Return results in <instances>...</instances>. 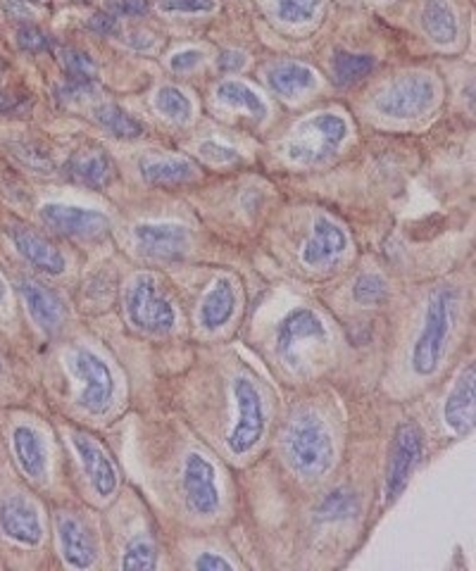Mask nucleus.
<instances>
[{"instance_id":"1","label":"nucleus","mask_w":476,"mask_h":571,"mask_svg":"<svg viewBox=\"0 0 476 571\" xmlns=\"http://www.w3.org/2000/svg\"><path fill=\"white\" fill-rule=\"evenodd\" d=\"M283 455L300 478H322L333 464V441L317 414L303 410L283 431Z\"/></svg>"},{"instance_id":"2","label":"nucleus","mask_w":476,"mask_h":571,"mask_svg":"<svg viewBox=\"0 0 476 571\" xmlns=\"http://www.w3.org/2000/svg\"><path fill=\"white\" fill-rule=\"evenodd\" d=\"M455 312H457V290L453 286H439L426 303L424 324L412 350V369L417 376H431L439 369L453 331Z\"/></svg>"},{"instance_id":"3","label":"nucleus","mask_w":476,"mask_h":571,"mask_svg":"<svg viewBox=\"0 0 476 571\" xmlns=\"http://www.w3.org/2000/svg\"><path fill=\"white\" fill-rule=\"evenodd\" d=\"M348 138V122L333 112H319L298 124L286 141V158L298 165H319L339 152Z\"/></svg>"},{"instance_id":"4","label":"nucleus","mask_w":476,"mask_h":571,"mask_svg":"<svg viewBox=\"0 0 476 571\" xmlns=\"http://www.w3.org/2000/svg\"><path fill=\"white\" fill-rule=\"evenodd\" d=\"M127 317L138 331L165 336L176 326V312L172 303L158 293V279L148 272L136 274L127 286L124 296Z\"/></svg>"},{"instance_id":"5","label":"nucleus","mask_w":476,"mask_h":571,"mask_svg":"<svg viewBox=\"0 0 476 571\" xmlns=\"http://www.w3.org/2000/svg\"><path fill=\"white\" fill-rule=\"evenodd\" d=\"M234 405H236V420L229 431L226 445H229L231 455L241 457L260 443L265 436V427H267L265 400L250 376L234 379Z\"/></svg>"},{"instance_id":"6","label":"nucleus","mask_w":476,"mask_h":571,"mask_svg":"<svg viewBox=\"0 0 476 571\" xmlns=\"http://www.w3.org/2000/svg\"><path fill=\"white\" fill-rule=\"evenodd\" d=\"M70 369L79 379V407H84L91 414L108 412V407L115 400V379L105 362L88 347L77 346L72 353L67 355Z\"/></svg>"},{"instance_id":"7","label":"nucleus","mask_w":476,"mask_h":571,"mask_svg":"<svg viewBox=\"0 0 476 571\" xmlns=\"http://www.w3.org/2000/svg\"><path fill=\"white\" fill-rule=\"evenodd\" d=\"M436 101V84L426 74H405L376 95V110L393 119L424 115Z\"/></svg>"},{"instance_id":"8","label":"nucleus","mask_w":476,"mask_h":571,"mask_svg":"<svg viewBox=\"0 0 476 571\" xmlns=\"http://www.w3.org/2000/svg\"><path fill=\"white\" fill-rule=\"evenodd\" d=\"M181 485L186 498L188 512L195 517H212L219 510V485H217V471L208 457L201 453H188L184 471H181Z\"/></svg>"},{"instance_id":"9","label":"nucleus","mask_w":476,"mask_h":571,"mask_svg":"<svg viewBox=\"0 0 476 571\" xmlns=\"http://www.w3.org/2000/svg\"><path fill=\"white\" fill-rule=\"evenodd\" d=\"M326 326L324 322L308 307H298L283 319L276 336V350L289 364L300 362L305 350L326 343Z\"/></svg>"},{"instance_id":"10","label":"nucleus","mask_w":476,"mask_h":571,"mask_svg":"<svg viewBox=\"0 0 476 571\" xmlns=\"http://www.w3.org/2000/svg\"><path fill=\"white\" fill-rule=\"evenodd\" d=\"M422 450H424V436L417 424H412V421L400 424L393 445H390L389 474H386V500L389 502H393L405 491L412 471L422 460Z\"/></svg>"},{"instance_id":"11","label":"nucleus","mask_w":476,"mask_h":571,"mask_svg":"<svg viewBox=\"0 0 476 571\" xmlns=\"http://www.w3.org/2000/svg\"><path fill=\"white\" fill-rule=\"evenodd\" d=\"M41 222L70 239H101L110 232V219L98 210H81L72 205L48 203L41 208Z\"/></svg>"},{"instance_id":"12","label":"nucleus","mask_w":476,"mask_h":571,"mask_svg":"<svg viewBox=\"0 0 476 571\" xmlns=\"http://www.w3.org/2000/svg\"><path fill=\"white\" fill-rule=\"evenodd\" d=\"M134 243L138 253L152 260H179L191 248V233L181 224H138Z\"/></svg>"},{"instance_id":"13","label":"nucleus","mask_w":476,"mask_h":571,"mask_svg":"<svg viewBox=\"0 0 476 571\" xmlns=\"http://www.w3.org/2000/svg\"><path fill=\"white\" fill-rule=\"evenodd\" d=\"M0 531L29 548L44 541V524L38 510L22 495H10L0 502Z\"/></svg>"},{"instance_id":"14","label":"nucleus","mask_w":476,"mask_h":571,"mask_svg":"<svg viewBox=\"0 0 476 571\" xmlns=\"http://www.w3.org/2000/svg\"><path fill=\"white\" fill-rule=\"evenodd\" d=\"M55 526H58V542L62 559L74 569H88L95 564V541L94 534L79 517L70 512H60L55 517Z\"/></svg>"},{"instance_id":"15","label":"nucleus","mask_w":476,"mask_h":571,"mask_svg":"<svg viewBox=\"0 0 476 571\" xmlns=\"http://www.w3.org/2000/svg\"><path fill=\"white\" fill-rule=\"evenodd\" d=\"M8 233L12 243H15L17 253L22 255L29 265H34V267L51 276H58L65 272V255L60 253L58 248L53 246L48 239H44L41 233L22 224L8 226Z\"/></svg>"},{"instance_id":"16","label":"nucleus","mask_w":476,"mask_h":571,"mask_svg":"<svg viewBox=\"0 0 476 571\" xmlns=\"http://www.w3.org/2000/svg\"><path fill=\"white\" fill-rule=\"evenodd\" d=\"M20 293H22L27 310H29L31 319L38 324V329H44L48 333L60 331V326L65 324L67 307L55 290L44 286L37 279H22L20 281Z\"/></svg>"},{"instance_id":"17","label":"nucleus","mask_w":476,"mask_h":571,"mask_svg":"<svg viewBox=\"0 0 476 571\" xmlns=\"http://www.w3.org/2000/svg\"><path fill=\"white\" fill-rule=\"evenodd\" d=\"M348 250V233L333 219L319 217L312 226L310 239L303 246V262L308 267H324L332 265Z\"/></svg>"},{"instance_id":"18","label":"nucleus","mask_w":476,"mask_h":571,"mask_svg":"<svg viewBox=\"0 0 476 571\" xmlns=\"http://www.w3.org/2000/svg\"><path fill=\"white\" fill-rule=\"evenodd\" d=\"M72 445L79 455L84 469H86L88 478H91V485L94 491L98 493V498H112L117 491V469L112 460L108 457V453L84 434H74L72 436Z\"/></svg>"},{"instance_id":"19","label":"nucleus","mask_w":476,"mask_h":571,"mask_svg":"<svg viewBox=\"0 0 476 571\" xmlns=\"http://www.w3.org/2000/svg\"><path fill=\"white\" fill-rule=\"evenodd\" d=\"M62 174L81 186L103 188L115 179V165L101 148H81L67 158Z\"/></svg>"},{"instance_id":"20","label":"nucleus","mask_w":476,"mask_h":571,"mask_svg":"<svg viewBox=\"0 0 476 571\" xmlns=\"http://www.w3.org/2000/svg\"><path fill=\"white\" fill-rule=\"evenodd\" d=\"M476 384H474V364L462 369L460 379L455 384L453 393L447 396L443 407V420L446 427L455 434H469L474 428V407H476Z\"/></svg>"},{"instance_id":"21","label":"nucleus","mask_w":476,"mask_h":571,"mask_svg":"<svg viewBox=\"0 0 476 571\" xmlns=\"http://www.w3.org/2000/svg\"><path fill=\"white\" fill-rule=\"evenodd\" d=\"M236 312V290L229 279H217L201 305V324L208 331L222 329Z\"/></svg>"},{"instance_id":"22","label":"nucleus","mask_w":476,"mask_h":571,"mask_svg":"<svg viewBox=\"0 0 476 571\" xmlns=\"http://www.w3.org/2000/svg\"><path fill=\"white\" fill-rule=\"evenodd\" d=\"M141 176L152 186H176L198 176V169L186 158H144L138 162Z\"/></svg>"},{"instance_id":"23","label":"nucleus","mask_w":476,"mask_h":571,"mask_svg":"<svg viewBox=\"0 0 476 571\" xmlns=\"http://www.w3.org/2000/svg\"><path fill=\"white\" fill-rule=\"evenodd\" d=\"M267 84L283 98H298L317 86V74L300 62H279L267 69Z\"/></svg>"},{"instance_id":"24","label":"nucleus","mask_w":476,"mask_h":571,"mask_svg":"<svg viewBox=\"0 0 476 571\" xmlns=\"http://www.w3.org/2000/svg\"><path fill=\"white\" fill-rule=\"evenodd\" d=\"M422 29L433 44L447 45L457 41L460 24L447 0H424L422 5Z\"/></svg>"},{"instance_id":"25","label":"nucleus","mask_w":476,"mask_h":571,"mask_svg":"<svg viewBox=\"0 0 476 571\" xmlns=\"http://www.w3.org/2000/svg\"><path fill=\"white\" fill-rule=\"evenodd\" d=\"M12 445H15V457L24 474L34 481L44 478L48 457H45V443L41 434L31 427H17L12 434Z\"/></svg>"},{"instance_id":"26","label":"nucleus","mask_w":476,"mask_h":571,"mask_svg":"<svg viewBox=\"0 0 476 571\" xmlns=\"http://www.w3.org/2000/svg\"><path fill=\"white\" fill-rule=\"evenodd\" d=\"M94 119L115 138H138L144 134V124L134 119L124 108L115 102H101L94 108Z\"/></svg>"},{"instance_id":"27","label":"nucleus","mask_w":476,"mask_h":571,"mask_svg":"<svg viewBox=\"0 0 476 571\" xmlns=\"http://www.w3.org/2000/svg\"><path fill=\"white\" fill-rule=\"evenodd\" d=\"M217 98L226 105H231L234 110H243L255 119H265L267 117V105L262 101L260 95L255 94L253 88L241 84V81H222L217 86Z\"/></svg>"},{"instance_id":"28","label":"nucleus","mask_w":476,"mask_h":571,"mask_svg":"<svg viewBox=\"0 0 476 571\" xmlns=\"http://www.w3.org/2000/svg\"><path fill=\"white\" fill-rule=\"evenodd\" d=\"M376 60L365 53H336L332 62L333 79L341 86H353L362 81L372 69H374Z\"/></svg>"},{"instance_id":"29","label":"nucleus","mask_w":476,"mask_h":571,"mask_svg":"<svg viewBox=\"0 0 476 571\" xmlns=\"http://www.w3.org/2000/svg\"><path fill=\"white\" fill-rule=\"evenodd\" d=\"M357 512H360V500H357L355 491H350L346 485L329 493L317 507V517L324 521L350 519Z\"/></svg>"},{"instance_id":"30","label":"nucleus","mask_w":476,"mask_h":571,"mask_svg":"<svg viewBox=\"0 0 476 571\" xmlns=\"http://www.w3.org/2000/svg\"><path fill=\"white\" fill-rule=\"evenodd\" d=\"M155 108L158 112L167 117V119H172V122L186 124L193 115V105L188 101V95L176 86H162L155 95Z\"/></svg>"},{"instance_id":"31","label":"nucleus","mask_w":476,"mask_h":571,"mask_svg":"<svg viewBox=\"0 0 476 571\" xmlns=\"http://www.w3.org/2000/svg\"><path fill=\"white\" fill-rule=\"evenodd\" d=\"M58 60L62 69L70 74V79H81V81H94L95 74H98V67H95L94 58L88 53L79 51V48H60Z\"/></svg>"},{"instance_id":"32","label":"nucleus","mask_w":476,"mask_h":571,"mask_svg":"<svg viewBox=\"0 0 476 571\" xmlns=\"http://www.w3.org/2000/svg\"><path fill=\"white\" fill-rule=\"evenodd\" d=\"M122 569H155L158 564V552H155V545L151 542V538L145 535H138L134 541L124 548L122 555Z\"/></svg>"},{"instance_id":"33","label":"nucleus","mask_w":476,"mask_h":571,"mask_svg":"<svg viewBox=\"0 0 476 571\" xmlns=\"http://www.w3.org/2000/svg\"><path fill=\"white\" fill-rule=\"evenodd\" d=\"M10 151L15 155L24 167H29L38 174H48L53 169V159L51 155L37 143H29V141H12L10 143Z\"/></svg>"},{"instance_id":"34","label":"nucleus","mask_w":476,"mask_h":571,"mask_svg":"<svg viewBox=\"0 0 476 571\" xmlns=\"http://www.w3.org/2000/svg\"><path fill=\"white\" fill-rule=\"evenodd\" d=\"M319 5L322 0H275V15L286 24L308 22Z\"/></svg>"},{"instance_id":"35","label":"nucleus","mask_w":476,"mask_h":571,"mask_svg":"<svg viewBox=\"0 0 476 571\" xmlns=\"http://www.w3.org/2000/svg\"><path fill=\"white\" fill-rule=\"evenodd\" d=\"M389 296L386 279L379 274H362L353 286V298L360 305H379Z\"/></svg>"},{"instance_id":"36","label":"nucleus","mask_w":476,"mask_h":571,"mask_svg":"<svg viewBox=\"0 0 476 571\" xmlns=\"http://www.w3.org/2000/svg\"><path fill=\"white\" fill-rule=\"evenodd\" d=\"M91 95H95L94 81L70 79L67 84H60V86L55 88V98H58L62 105H74V102L88 101Z\"/></svg>"},{"instance_id":"37","label":"nucleus","mask_w":476,"mask_h":571,"mask_svg":"<svg viewBox=\"0 0 476 571\" xmlns=\"http://www.w3.org/2000/svg\"><path fill=\"white\" fill-rule=\"evenodd\" d=\"M17 44H20V48L27 53H44L53 45L51 37L44 34L38 27H34V24H24V27H20V31H17Z\"/></svg>"},{"instance_id":"38","label":"nucleus","mask_w":476,"mask_h":571,"mask_svg":"<svg viewBox=\"0 0 476 571\" xmlns=\"http://www.w3.org/2000/svg\"><path fill=\"white\" fill-rule=\"evenodd\" d=\"M162 12H212L217 8L215 0H158Z\"/></svg>"},{"instance_id":"39","label":"nucleus","mask_w":476,"mask_h":571,"mask_svg":"<svg viewBox=\"0 0 476 571\" xmlns=\"http://www.w3.org/2000/svg\"><path fill=\"white\" fill-rule=\"evenodd\" d=\"M198 152H201L202 159H208V162H212V165H226V162H236V159H241V155H238L234 148L217 143V141H205V143H201Z\"/></svg>"},{"instance_id":"40","label":"nucleus","mask_w":476,"mask_h":571,"mask_svg":"<svg viewBox=\"0 0 476 571\" xmlns=\"http://www.w3.org/2000/svg\"><path fill=\"white\" fill-rule=\"evenodd\" d=\"M151 8L148 0H110L108 12L115 17H144Z\"/></svg>"},{"instance_id":"41","label":"nucleus","mask_w":476,"mask_h":571,"mask_svg":"<svg viewBox=\"0 0 476 571\" xmlns=\"http://www.w3.org/2000/svg\"><path fill=\"white\" fill-rule=\"evenodd\" d=\"M88 29L101 34V37H115L117 29H119V22L112 12H95L91 20H88Z\"/></svg>"},{"instance_id":"42","label":"nucleus","mask_w":476,"mask_h":571,"mask_svg":"<svg viewBox=\"0 0 476 571\" xmlns=\"http://www.w3.org/2000/svg\"><path fill=\"white\" fill-rule=\"evenodd\" d=\"M193 567L201 571H217V569L229 571V569H234V564H231L229 559H224L222 555H215V552H202V555H198L193 559Z\"/></svg>"},{"instance_id":"43","label":"nucleus","mask_w":476,"mask_h":571,"mask_svg":"<svg viewBox=\"0 0 476 571\" xmlns=\"http://www.w3.org/2000/svg\"><path fill=\"white\" fill-rule=\"evenodd\" d=\"M202 62V53L201 51H181L176 53L172 60H169V67L174 72H188Z\"/></svg>"},{"instance_id":"44","label":"nucleus","mask_w":476,"mask_h":571,"mask_svg":"<svg viewBox=\"0 0 476 571\" xmlns=\"http://www.w3.org/2000/svg\"><path fill=\"white\" fill-rule=\"evenodd\" d=\"M217 67L222 69V72H238V69H243L246 67V55L238 51H224L217 60Z\"/></svg>"},{"instance_id":"45","label":"nucleus","mask_w":476,"mask_h":571,"mask_svg":"<svg viewBox=\"0 0 476 571\" xmlns=\"http://www.w3.org/2000/svg\"><path fill=\"white\" fill-rule=\"evenodd\" d=\"M5 10H8L10 20H17V22H24V20L34 17V10L29 8L27 0H5Z\"/></svg>"},{"instance_id":"46","label":"nucleus","mask_w":476,"mask_h":571,"mask_svg":"<svg viewBox=\"0 0 476 571\" xmlns=\"http://www.w3.org/2000/svg\"><path fill=\"white\" fill-rule=\"evenodd\" d=\"M29 108V102L22 101V98H17L12 94H5V91H0V112H12V115H20L22 110Z\"/></svg>"},{"instance_id":"47","label":"nucleus","mask_w":476,"mask_h":571,"mask_svg":"<svg viewBox=\"0 0 476 571\" xmlns=\"http://www.w3.org/2000/svg\"><path fill=\"white\" fill-rule=\"evenodd\" d=\"M5 296H8V286H5V281L0 279V303L5 300Z\"/></svg>"},{"instance_id":"48","label":"nucleus","mask_w":476,"mask_h":571,"mask_svg":"<svg viewBox=\"0 0 476 571\" xmlns=\"http://www.w3.org/2000/svg\"><path fill=\"white\" fill-rule=\"evenodd\" d=\"M5 72H8V65H5V62L0 60V81H3V77H5Z\"/></svg>"},{"instance_id":"49","label":"nucleus","mask_w":476,"mask_h":571,"mask_svg":"<svg viewBox=\"0 0 476 571\" xmlns=\"http://www.w3.org/2000/svg\"><path fill=\"white\" fill-rule=\"evenodd\" d=\"M79 3H88V0H79Z\"/></svg>"},{"instance_id":"50","label":"nucleus","mask_w":476,"mask_h":571,"mask_svg":"<svg viewBox=\"0 0 476 571\" xmlns=\"http://www.w3.org/2000/svg\"><path fill=\"white\" fill-rule=\"evenodd\" d=\"M37 3H41V0H37Z\"/></svg>"}]
</instances>
